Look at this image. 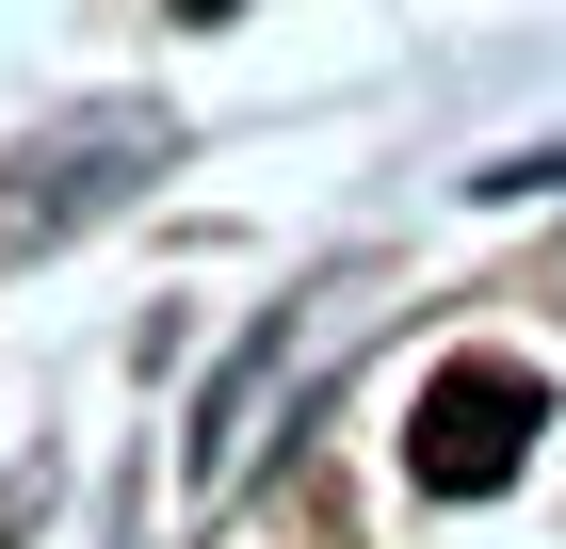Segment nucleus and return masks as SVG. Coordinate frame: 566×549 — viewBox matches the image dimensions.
<instances>
[{
	"label": "nucleus",
	"instance_id": "1",
	"mask_svg": "<svg viewBox=\"0 0 566 549\" xmlns=\"http://www.w3.org/2000/svg\"><path fill=\"white\" fill-rule=\"evenodd\" d=\"M534 436H551V388H534L518 356H453V372H421V404H405V468H421L437 502L518 485Z\"/></svg>",
	"mask_w": 566,
	"mask_h": 549
}]
</instances>
